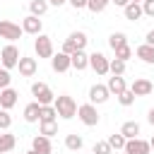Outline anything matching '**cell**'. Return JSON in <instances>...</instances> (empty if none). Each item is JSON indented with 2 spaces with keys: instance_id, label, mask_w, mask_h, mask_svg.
Wrapping results in <instances>:
<instances>
[{
  "instance_id": "6da1fadb",
  "label": "cell",
  "mask_w": 154,
  "mask_h": 154,
  "mask_svg": "<svg viewBox=\"0 0 154 154\" xmlns=\"http://www.w3.org/2000/svg\"><path fill=\"white\" fill-rule=\"evenodd\" d=\"M53 106H55L58 116H60V118H65V120L75 118V116H77V108H79V106H77V101H75L72 96H67V94H60V96H55Z\"/></svg>"
},
{
  "instance_id": "7a4b0ae2",
  "label": "cell",
  "mask_w": 154,
  "mask_h": 154,
  "mask_svg": "<svg viewBox=\"0 0 154 154\" xmlns=\"http://www.w3.org/2000/svg\"><path fill=\"white\" fill-rule=\"evenodd\" d=\"M87 34L84 31H72L65 41H63V53H67V55H72L75 51H84V46H87Z\"/></svg>"
},
{
  "instance_id": "3957f363",
  "label": "cell",
  "mask_w": 154,
  "mask_h": 154,
  "mask_svg": "<svg viewBox=\"0 0 154 154\" xmlns=\"http://www.w3.org/2000/svg\"><path fill=\"white\" fill-rule=\"evenodd\" d=\"M19 48L14 46V43H7L2 51H0V65L2 67H7V70H12V67H17L19 65Z\"/></svg>"
},
{
  "instance_id": "277c9868",
  "label": "cell",
  "mask_w": 154,
  "mask_h": 154,
  "mask_svg": "<svg viewBox=\"0 0 154 154\" xmlns=\"http://www.w3.org/2000/svg\"><path fill=\"white\" fill-rule=\"evenodd\" d=\"M31 94H34V99H36L41 106H48V103L55 101V94L51 91V87H48L46 82H34V84H31Z\"/></svg>"
},
{
  "instance_id": "5b68a950",
  "label": "cell",
  "mask_w": 154,
  "mask_h": 154,
  "mask_svg": "<svg viewBox=\"0 0 154 154\" xmlns=\"http://www.w3.org/2000/svg\"><path fill=\"white\" fill-rule=\"evenodd\" d=\"M77 118L84 123V125H89V128H94V125H99V111H96V103H82L79 108H77Z\"/></svg>"
},
{
  "instance_id": "8992f818",
  "label": "cell",
  "mask_w": 154,
  "mask_h": 154,
  "mask_svg": "<svg viewBox=\"0 0 154 154\" xmlns=\"http://www.w3.org/2000/svg\"><path fill=\"white\" fill-rule=\"evenodd\" d=\"M22 34H24V29H22L19 24H14V22H10V19H2V22H0V38H7L10 43H14V41L22 38Z\"/></svg>"
},
{
  "instance_id": "52a82bcc",
  "label": "cell",
  "mask_w": 154,
  "mask_h": 154,
  "mask_svg": "<svg viewBox=\"0 0 154 154\" xmlns=\"http://www.w3.org/2000/svg\"><path fill=\"white\" fill-rule=\"evenodd\" d=\"M34 51H36L38 58H53V55H55V53H53V41H51V36H46V34H38V36H36Z\"/></svg>"
},
{
  "instance_id": "ba28073f",
  "label": "cell",
  "mask_w": 154,
  "mask_h": 154,
  "mask_svg": "<svg viewBox=\"0 0 154 154\" xmlns=\"http://www.w3.org/2000/svg\"><path fill=\"white\" fill-rule=\"evenodd\" d=\"M89 67H91L96 75L103 77V75L111 72V60H108L103 53H91V55H89Z\"/></svg>"
},
{
  "instance_id": "9c48e42d",
  "label": "cell",
  "mask_w": 154,
  "mask_h": 154,
  "mask_svg": "<svg viewBox=\"0 0 154 154\" xmlns=\"http://www.w3.org/2000/svg\"><path fill=\"white\" fill-rule=\"evenodd\" d=\"M123 152L125 154H149L152 152V144L147 140H142V137H132V140L125 142V149Z\"/></svg>"
},
{
  "instance_id": "30bf717a",
  "label": "cell",
  "mask_w": 154,
  "mask_h": 154,
  "mask_svg": "<svg viewBox=\"0 0 154 154\" xmlns=\"http://www.w3.org/2000/svg\"><path fill=\"white\" fill-rule=\"evenodd\" d=\"M51 67H53V72H67V70L72 67V58L60 51V53H55V55L51 58Z\"/></svg>"
},
{
  "instance_id": "8fae6325",
  "label": "cell",
  "mask_w": 154,
  "mask_h": 154,
  "mask_svg": "<svg viewBox=\"0 0 154 154\" xmlns=\"http://www.w3.org/2000/svg\"><path fill=\"white\" fill-rule=\"evenodd\" d=\"M108 99H111V91H108L106 84H94L89 89V101L91 103H106Z\"/></svg>"
},
{
  "instance_id": "7c38bea8",
  "label": "cell",
  "mask_w": 154,
  "mask_h": 154,
  "mask_svg": "<svg viewBox=\"0 0 154 154\" xmlns=\"http://www.w3.org/2000/svg\"><path fill=\"white\" fill-rule=\"evenodd\" d=\"M41 19L36 17V14H26L24 19H22V29H24V34H31V36H38L41 34Z\"/></svg>"
},
{
  "instance_id": "4fadbf2b",
  "label": "cell",
  "mask_w": 154,
  "mask_h": 154,
  "mask_svg": "<svg viewBox=\"0 0 154 154\" xmlns=\"http://www.w3.org/2000/svg\"><path fill=\"white\" fill-rule=\"evenodd\" d=\"M17 67H19V75H22V77H34L36 70H38V63H36V58H26V55H22Z\"/></svg>"
},
{
  "instance_id": "5bb4252c",
  "label": "cell",
  "mask_w": 154,
  "mask_h": 154,
  "mask_svg": "<svg viewBox=\"0 0 154 154\" xmlns=\"http://www.w3.org/2000/svg\"><path fill=\"white\" fill-rule=\"evenodd\" d=\"M130 89H132V94H135V96H149V94H152V89H154V84H152L147 77H137V79L130 84Z\"/></svg>"
},
{
  "instance_id": "9a60e30c",
  "label": "cell",
  "mask_w": 154,
  "mask_h": 154,
  "mask_svg": "<svg viewBox=\"0 0 154 154\" xmlns=\"http://www.w3.org/2000/svg\"><path fill=\"white\" fill-rule=\"evenodd\" d=\"M17 89H12V87H5V89H0V108H5V111H10V108H14V103H17Z\"/></svg>"
},
{
  "instance_id": "2e32d148",
  "label": "cell",
  "mask_w": 154,
  "mask_h": 154,
  "mask_svg": "<svg viewBox=\"0 0 154 154\" xmlns=\"http://www.w3.org/2000/svg\"><path fill=\"white\" fill-rule=\"evenodd\" d=\"M123 14H125V19H130V22H140V19L144 17L142 2H128V5L123 7Z\"/></svg>"
},
{
  "instance_id": "e0dca14e",
  "label": "cell",
  "mask_w": 154,
  "mask_h": 154,
  "mask_svg": "<svg viewBox=\"0 0 154 154\" xmlns=\"http://www.w3.org/2000/svg\"><path fill=\"white\" fill-rule=\"evenodd\" d=\"M31 149H36L38 154H51L53 152V144H51V137H46V135H36L34 140H31Z\"/></svg>"
},
{
  "instance_id": "ac0fdd59",
  "label": "cell",
  "mask_w": 154,
  "mask_h": 154,
  "mask_svg": "<svg viewBox=\"0 0 154 154\" xmlns=\"http://www.w3.org/2000/svg\"><path fill=\"white\" fill-rule=\"evenodd\" d=\"M135 55H137L142 63H147V65H154V46H149V43H142V46H137V48H135Z\"/></svg>"
},
{
  "instance_id": "d6986e66",
  "label": "cell",
  "mask_w": 154,
  "mask_h": 154,
  "mask_svg": "<svg viewBox=\"0 0 154 154\" xmlns=\"http://www.w3.org/2000/svg\"><path fill=\"white\" fill-rule=\"evenodd\" d=\"M106 87H108V91H111V94H116V96H118V94H123V91L128 89V84H125L123 75H113V77H108V84H106Z\"/></svg>"
},
{
  "instance_id": "ffe728a7",
  "label": "cell",
  "mask_w": 154,
  "mask_h": 154,
  "mask_svg": "<svg viewBox=\"0 0 154 154\" xmlns=\"http://www.w3.org/2000/svg\"><path fill=\"white\" fill-rule=\"evenodd\" d=\"M70 58H72V67H75L77 72H82V70L89 67V55H87L84 51H75Z\"/></svg>"
},
{
  "instance_id": "44dd1931",
  "label": "cell",
  "mask_w": 154,
  "mask_h": 154,
  "mask_svg": "<svg viewBox=\"0 0 154 154\" xmlns=\"http://www.w3.org/2000/svg\"><path fill=\"white\" fill-rule=\"evenodd\" d=\"M38 116H41V103L38 101H31V103L24 106V120L26 123H36Z\"/></svg>"
},
{
  "instance_id": "7402d4cb",
  "label": "cell",
  "mask_w": 154,
  "mask_h": 154,
  "mask_svg": "<svg viewBox=\"0 0 154 154\" xmlns=\"http://www.w3.org/2000/svg\"><path fill=\"white\" fill-rule=\"evenodd\" d=\"M14 144H17V137H14L12 132L2 130V135H0V154H7V152H12V149H14Z\"/></svg>"
},
{
  "instance_id": "603a6c76",
  "label": "cell",
  "mask_w": 154,
  "mask_h": 154,
  "mask_svg": "<svg viewBox=\"0 0 154 154\" xmlns=\"http://www.w3.org/2000/svg\"><path fill=\"white\" fill-rule=\"evenodd\" d=\"M120 132L125 135V140H132V137H140V123L137 120H125Z\"/></svg>"
},
{
  "instance_id": "cb8c5ba5",
  "label": "cell",
  "mask_w": 154,
  "mask_h": 154,
  "mask_svg": "<svg viewBox=\"0 0 154 154\" xmlns=\"http://www.w3.org/2000/svg\"><path fill=\"white\" fill-rule=\"evenodd\" d=\"M65 147H67L70 152H79V149L84 147V140H82V135H77V132H72V135H65Z\"/></svg>"
},
{
  "instance_id": "d4e9b609",
  "label": "cell",
  "mask_w": 154,
  "mask_h": 154,
  "mask_svg": "<svg viewBox=\"0 0 154 154\" xmlns=\"http://www.w3.org/2000/svg\"><path fill=\"white\" fill-rule=\"evenodd\" d=\"M38 132L46 137H53V135H58V123L55 120H38Z\"/></svg>"
},
{
  "instance_id": "484cf974",
  "label": "cell",
  "mask_w": 154,
  "mask_h": 154,
  "mask_svg": "<svg viewBox=\"0 0 154 154\" xmlns=\"http://www.w3.org/2000/svg\"><path fill=\"white\" fill-rule=\"evenodd\" d=\"M48 0H31L29 2V10H31V14H36V17H43L46 12H48Z\"/></svg>"
},
{
  "instance_id": "4316f807",
  "label": "cell",
  "mask_w": 154,
  "mask_h": 154,
  "mask_svg": "<svg viewBox=\"0 0 154 154\" xmlns=\"http://www.w3.org/2000/svg\"><path fill=\"white\" fill-rule=\"evenodd\" d=\"M128 43V36L123 34V31H113L111 36H108V46L116 51V48H120V46H125Z\"/></svg>"
},
{
  "instance_id": "83f0119b",
  "label": "cell",
  "mask_w": 154,
  "mask_h": 154,
  "mask_svg": "<svg viewBox=\"0 0 154 154\" xmlns=\"http://www.w3.org/2000/svg\"><path fill=\"white\" fill-rule=\"evenodd\" d=\"M55 118H58V111H55L53 103L41 106V116H38V120H55Z\"/></svg>"
},
{
  "instance_id": "f1b7e54d",
  "label": "cell",
  "mask_w": 154,
  "mask_h": 154,
  "mask_svg": "<svg viewBox=\"0 0 154 154\" xmlns=\"http://www.w3.org/2000/svg\"><path fill=\"white\" fill-rule=\"evenodd\" d=\"M125 142H128V140H125V135H123V132H116V135H111V137H108V144H111L113 149H125Z\"/></svg>"
},
{
  "instance_id": "f546056e",
  "label": "cell",
  "mask_w": 154,
  "mask_h": 154,
  "mask_svg": "<svg viewBox=\"0 0 154 154\" xmlns=\"http://www.w3.org/2000/svg\"><path fill=\"white\" fill-rule=\"evenodd\" d=\"M91 152L94 154H113V147L108 144V140H101V142H94Z\"/></svg>"
},
{
  "instance_id": "4dcf8cb0",
  "label": "cell",
  "mask_w": 154,
  "mask_h": 154,
  "mask_svg": "<svg viewBox=\"0 0 154 154\" xmlns=\"http://www.w3.org/2000/svg\"><path fill=\"white\" fill-rule=\"evenodd\" d=\"M111 5V0H89V5H87V10H91L94 14H99V12H103L106 7Z\"/></svg>"
},
{
  "instance_id": "1f68e13d",
  "label": "cell",
  "mask_w": 154,
  "mask_h": 154,
  "mask_svg": "<svg viewBox=\"0 0 154 154\" xmlns=\"http://www.w3.org/2000/svg\"><path fill=\"white\" fill-rule=\"evenodd\" d=\"M116 58L118 60H130L132 58V48H130V43H125V46H120V48H116Z\"/></svg>"
},
{
  "instance_id": "d6a6232c",
  "label": "cell",
  "mask_w": 154,
  "mask_h": 154,
  "mask_svg": "<svg viewBox=\"0 0 154 154\" xmlns=\"http://www.w3.org/2000/svg\"><path fill=\"white\" fill-rule=\"evenodd\" d=\"M118 101H120V106H132V103H135V94H132V89L128 87L123 94H118Z\"/></svg>"
},
{
  "instance_id": "836d02e7",
  "label": "cell",
  "mask_w": 154,
  "mask_h": 154,
  "mask_svg": "<svg viewBox=\"0 0 154 154\" xmlns=\"http://www.w3.org/2000/svg\"><path fill=\"white\" fill-rule=\"evenodd\" d=\"M125 65H128L125 60L113 58V60H111V75H123V72H125Z\"/></svg>"
},
{
  "instance_id": "e575fe53",
  "label": "cell",
  "mask_w": 154,
  "mask_h": 154,
  "mask_svg": "<svg viewBox=\"0 0 154 154\" xmlns=\"http://www.w3.org/2000/svg\"><path fill=\"white\" fill-rule=\"evenodd\" d=\"M10 125H12V116H10V111L0 108V130H10Z\"/></svg>"
},
{
  "instance_id": "d590c367",
  "label": "cell",
  "mask_w": 154,
  "mask_h": 154,
  "mask_svg": "<svg viewBox=\"0 0 154 154\" xmlns=\"http://www.w3.org/2000/svg\"><path fill=\"white\" fill-rule=\"evenodd\" d=\"M10 82H12V77H10V70H7V67H0V89L10 87Z\"/></svg>"
},
{
  "instance_id": "8d00e7d4",
  "label": "cell",
  "mask_w": 154,
  "mask_h": 154,
  "mask_svg": "<svg viewBox=\"0 0 154 154\" xmlns=\"http://www.w3.org/2000/svg\"><path fill=\"white\" fill-rule=\"evenodd\" d=\"M142 10L147 17H154V0H142Z\"/></svg>"
},
{
  "instance_id": "74e56055",
  "label": "cell",
  "mask_w": 154,
  "mask_h": 154,
  "mask_svg": "<svg viewBox=\"0 0 154 154\" xmlns=\"http://www.w3.org/2000/svg\"><path fill=\"white\" fill-rule=\"evenodd\" d=\"M70 5H72L75 10H84V7L89 5V0H70Z\"/></svg>"
},
{
  "instance_id": "f35d334b",
  "label": "cell",
  "mask_w": 154,
  "mask_h": 154,
  "mask_svg": "<svg viewBox=\"0 0 154 154\" xmlns=\"http://www.w3.org/2000/svg\"><path fill=\"white\" fill-rule=\"evenodd\" d=\"M144 43H149V46H154V29L152 31H147V41Z\"/></svg>"
},
{
  "instance_id": "ab89813d",
  "label": "cell",
  "mask_w": 154,
  "mask_h": 154,
  "mask_svg": "<svg viewBox=\"0 0 154 154\" xmlns=\"http://www.w3.org/2000/svg\"><path fill=\"white\" fill-rule=\"evenodd\" d=\"M111 2H113V5H116V7H125V5H128V2H130V0H111Z\"/></svg>"
},
{
  "instance_id": "60d3db41",
  "label": "cell",
  "mask_w": 154,
  "mask_h": 154,
  "mask_svg": "<svg viewBox=\"0 0 154 154\" xmlns=\"http://www.w3.org/2000/svg\"><path fill=\"white\" fill-rule=\"evenodd\" d=\"M147 120H149V125L154 128V108H149V113H147Z\"/></svg>"
},
{
  "instance_id": "b9f144b4",
  "label": "cell",
  "mask_w": 154,
  "mask_h": 154,
  "mask_svg": "<svg viewBox=\"0 0 154 154\" xmlns=\"http://www.w3.org/2000/svg\"><path fill=\"white\" fill-rule=\"evenodd\" d=\"M51 5H55V7H60V5H65V2H70V0H48Z\"/></svg>"
},
{
  "instance_id": "7bdbcfd3",
  "label": "cell",
  "mask_w": 154,
  "mask_h": 154,
  "mask_svg": "<svg viewBox=\"0 0 154 154\" xmlns=\"http://www.w3.org/2000/svg\"><path fill=\"white\" fill-rule=\"evenodd\" d=\"M26 154H38V152H36V149H29V152H26Z\"/></svg>"
},
{
  "instance_id": "ee69618b",
  "label": "cell",
  "mask_w": 154,
  "mask_h": 154,
  "mask_svg": "<svg viewBox=\"0 0 154 154\" xmlns=\"http://www.w3.org/2000/svg\"><path fill=\"white\" fill-rule=\"evenodd\" d=\"M149 144H152V149H154V135H152V140H149Z\"/></svg>"
},
{
  "instance_id": "f6af8a7d",
  "label": "cell",
  "mask_w": 154,
  "mask_h": 154,
  "mask_svg": "<svg viewBox=\"0 0 154 154\" xmlns=\"http://www.w3.org/2000/svg\"><path fill=\"white\" fill-rule=\"evenodd\" d=\"M130 2H142V0H130Z\"/></svg>"
},
{
  "instance_id": "bcb514c9",
  "label": "cell",
  "mask_w": 154,
  "mask_h": 154,
  "mask_svg": "<svg viewBox=\"0 0 154 154\" xmlns=\"http://www.w3.org/2000/svg\"><path fill=\"white\" fill-rule=\"evenodd\" d=\"M91 154H94V152H91Z\"/></svg>"
}]
</instances>
